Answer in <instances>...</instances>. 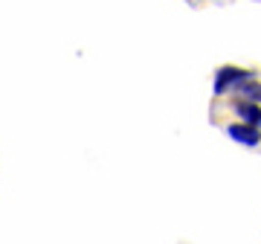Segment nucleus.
I'll use <instances>...</instances> for the list:
<instances>
[{
  "instance_id": "1",
  "label": "nucleus",
  "mask_w": 261,
  "mask_h": 244,
  "mask_svg": "<svg viewBox=\"0 0 261 244\" xmlns=\"http://www.w3.org/2000/svg\"><path fill=\"white\" fill-rule=\"evenodd\" d=\"M255 70L250 67H238V64H224L218 67L212 76V96L215 99H224V96H232V90L238 85H244L247 79H255Z\"/></svg>"
},
{
  "instance_id": "2",
  "label": "nucleus",
  "mask_w": 261,
  "mask_h": 244,
  "mask_svg": "<svg viewBox=\"0 0 261 244\" xmlns=\"http://www.w3.org/2000/svg\"><path fill=\"white\" fill-rule=\"evenodd\" d=\"M224 131H226L229 140H235L238 145H244V149H258L261 145V128H255V125H247V122H229Z\"/></svg>"
},
{
  "instance_id": "3",
  "label": "nucleus",
  "mask_w": 261,
  "mask_h": 244,
  "mask_svg": "<svg viewBox=\"0 0 261 244\" xmlns=\"http://www.w3.org/2000/svg\"><path fill=\"white\" fill-rule=\"evenodd\" d=\"M229 108H232V113L238 116V122H247V125H255V128H261V105L247 102V99H235V96H232Z\"/></svg>"
},
{
  "instance_id": "4",
  "label": "nucleus",
  "mask_w": 261,
  "mask_h": 244,
  "mask_svg": "<svg viewBox=\"0 0 261 244\" xmlns=\"http://www.w3.org/2000/svg\"><path fill=\"white\" fill-rule=\"evenodd\" d=\"M232 96H235V99H247V102L261 105V79H258V76H255V79H247L244 85H238L232 90Z\"/></svg>"
},
{
  "instance_id": "5",
  "label": "nucleus",
  "mask_w": 261,
  "mask_h": 244,
  "mask_svg": "<svg viewBox=\"0 0 261 244\" xmlns=\"http://www.w3.org/2000/svg\"><path fill=\"white\" fill-rule=\"evenodd\" d=\"M186 3H189V0H186Z\"/></svg>"
}]
</instances>
